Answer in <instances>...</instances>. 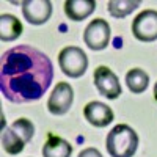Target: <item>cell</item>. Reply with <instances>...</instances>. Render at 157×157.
Listing matches in <instances>:
<instances>
[{
  "label": "cell",
  "mask_w": 157,
  "mask_h": 157,
  "mask_svg": "<svg viewBox=\"0 0 157 157\" xmlns=\"http://www.w3.org/2000/svg\"><path fill=\"white\" fill-rule=\"evenodd\" d=\"M58 64L63 74H66L71 78H78L85 74L88 68V58L82 49L75 46H68L60 52Z\"/></svg>",
  "instance_id": "3957f363"
},
{
  "label": "cell",
  "mask_w": 157,
  "mask_h": 157,
  "mask_svg": "<svg viewBox=\"0 0 157 157\" xmlns=\"http://www.w3.org/2000/svg\"><path fill=\"white\" fill-rule=\"evenodd\" d=\"M138 6L140 2H137V0L135 2H132V0H112V2H109V13L116 19H123Z\"/></svg>",
  "instance_id": "9a60e30c"
},
{
  "label": "cell",
  "mask_w": 157,
  "mask_h": 157,
  "mask_svg": "<svg viewBox=\"0 0 157 157\" xmlns=\"http://www.w3.org/2000/svg\"><path fill=\"white\" fill-rule=\"evenodd\" d=\"M2 146H3V149L8 154L16 155V154L22 152L25 143L11 127H6V129H3V132H2Z\"/></svg>",
  "instance_id": "5bb4252c"
},
{
  "label": "cell",
  "mask_w": 157,
  "mask_h": 157,
  "mask_svg": "<svg viewBox=\"0 0 157 157\" xmlns=\"http://www.w3.org/2000/svg\"><path fill=\"white\" fill-rule=\"evenodd\" d=\"M93 80H94V85H96L98 91L102 96H105L107 99L120 98L121 85H120V80H118L116 74L110 68H107V66L96 68L94 74H93Z\"/></svg>",
  "instance_id": "8992f818"
},
{
  "label": "cell",
  "mask_w": 157,
  "mask_h": 157,
  "mask_svg": "<svg viewBox=\"0 0 157 157\" xmlns=\"http://www.w3.org/2000/svg\"><path fill=\"white\" fill-rule=\"evenodd\" d=\"M96 10L94 0H68L64 2V13L72 21H83Z\"/></svg>",
  "instance_id": "8fae6325"
},
{
  "label": "cell",
  "mask_w": 157,
  "mask_h": 157,
  "mask_svg": "<svg viewBox=\"0 0 157 157\" xmlns=\"http://www.w3.org/2000/svg\"><path fill=\"white\" fill-rule=\"evenodd\" d=\"M132 33L138 41L152 43L157 39V11L145 10L134 19Z\"/></svg>",
  "instance_id": "277c9868"
},
{
  "label": "cell",
  "mask_w": 157,
  "mask_h": 157,
  "mask_svg": "<svg viewBox=\"0 0 157 157\" xmlns=\"http://www.w3.org/2000/svg\"><path fill=\"white\" fill-rule=\"evenodd\" d=\"M22 35V24L13 14H2L0 16V39L3 43L14 41Z\"/></svg>",
  "instance_id": "7c38bea8"
},
{
  "label": "cell",
  "mask_w": 157,
  "mask_h": 157,
  "mask_svg": "<svg viewBox=\"0 0 157 157\" xmlns=\"http://www.w3.org/2000/svg\"><path fill=\"white\" fill-rule=\"evenodd\" d=\"M54 66L44 52L30 46L8 49L0 58V90L16 104L38 101L52 83Z\"/></svg>",
  "instance_id": "6da1fadb"
},
{
  "label": "cell",
  "mask_w": 157,
  "mask_h": 157,
  "mask_svg": "<svg viewBox=\"0 0 157 157\" xmlns=\"http://www.w3.org/2000/svg\"><path fill=\"white\" fill-rule=\"evenodd\" d=\"M83 41L91 50H102L110 43V25L105 19H94L88 24Z\"/></svg>",
  "instance_id": "5b68a950"
},
{
  "label": "cell",
  "mask_w": 157,
  "mask_h": 157,
  "mask_svg": "<svg viewBox=\"0 0 157 157\" xmlns=\"http://www.w3.org/2000/svg\"><path fill=\"white\" fill-rule=\"evenodd\" d=\"M78 157H102V154L98 149H94V148H86V149H83L80 154H78Z\"/></svg>",
  "instance_id": "e0dca14e"
},
{
  "label": "cell",
  "mask_w": 157,
  "mask_h": 157,
  "mask_svg": "<svg viewBox=\"0 0 157 157\" xmlns=\"http://www.w3.org/2000/svg\"><path fill=\"white\" fill-rule=\"evenodd\" d=\"M105 146L112 157H132L138 146V135L130 126L118 124L109 132Z\"/></svg>",
  "instance_id": "7a4b0ae2"
},
{
  "label": "cell",
  "mask_w": 157,
  "mask_h": 157,
  "mask_svg": "<svg viewBox=\"0 0 157 157\" xmlns=\"http://www.w3.org/2000/svg\"><path fill=\"white\" fill-rule=\"evenodd\" d=\"M71 154H72V146L69 145V141L54 134L47 135V140L43 146L44 157H71Z\"/></svg>",
  "instance_id": "30bf717a"
},
{
  "label": "cell",
  "mask_w": 157,
  "mask_h": 157,
  "mask_svg": "<svg viewBox=\"0 0 157 157\" xmlns=\"http://www.w3.org/2000/svg\"><path fill=\"white\" fill-rule=\"evenodd\" d=\"M126 83H127V88L132 91L134 94H140V93H143V91L148 88L149 75L143 69H138V68L130 69L126 74Z\"/></svg>",
  "instance_id": "4fadbf2b"
},
{
  "label": "cell",
  "mask_w": 157,
  "mask_h": 157,
  "mask_svg": "<svg viewBox=\"0 0 157 157\" xmlns=\"http://www.w3.org/2000/svg\"><path fill=\"white\" fill-rule=\"evenodd\" d=\"M74 101V91L72 86L66 82L57 83L55 90L47 101V109L52 115H64L72 105Z\"/></svg>",
  "instance_id": "52a82bcc"
},
{
  "label": "cell",
  "mask_w": 157,
  "mask_h": 157,
  "mask_svg": "<svg viewBox=\"0 0 157 157\" xmlns=\"http://www.w3.org/2000/svg\"><path fill=\"white\" fill-rule=\"evenodd\" d=\"M22 14L33 25H41L50 19L52 3L49 0H25L22 2Z\"/></svg>",
  "instance_id": "ba28073f"
},
{
  "label": "cell",
  "mask_w": 157,
  "mask_h": 157,
  "mask_svg": "<svg viewBox=\"0 0 157 157\" xmlns=\"http://www.w3.org/2000/svg\"><path fill=\"white\" fill-rule=\"evenodd\" d=\"M10 127L24 140L25 145L32 140V137L35 134V126L30 120H27V118H19V120H16Z\"/></svg>",
  "instance_id": "2e32d148"
},
{
  "label": "cell",
  "mask_w": 157,
  "mask_h": 157,
  "mask_svg": "<svg viewBox=\"0 0 157 157\" xmlns=\"http://www.w3.org/2000/svg\"><path fill=\"white\" fill-rule=\"evenodd\" d=\"M83 116L85 120L94 127H105L113 121V112L109 105L104 102L93 101L88 102L83 109Z\"/></svg>",
  "instance_id": "9c48e42d"
},
{
  "label": "cell",
  "mask_w": 157,
  "mask_h": 157,
  "mask_svg": "<svg viewBox=\"0 0 157 157\" xmlns=\"http://www.w3.org/2000/svg\"><path fill=\"white\" fill-rule=\"evenodd\" d=\"M154 99L157 101V82H155V85H154Z\"/></svg>",
  "instance_id": "ac0fdd59"
}]
</instances>
